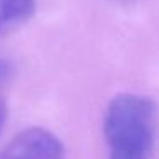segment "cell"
Returning <instances> with one entry per match:
<instances>
[{"mask_svg":"<svg viewBox=\"0 0 159 159\" xmlns=\"http://www.w3.org/2000/svg\"><path fill=\"white\" fill-rule=\"evenodd\" d=\"M60 139L41 127H29L7 142L0 159H63Z\"/></svg>","mask_w":159,"mask_h":159,"instance_id":"2","label":"cell"},{"mask_svg":"<svg viewBox=\"0 0 159 159\" xmlns=\"http://www.w3.org/2000/svg\"><path fill=\"white\" fill-rule=\"evenodd\" d=\"M36 0H0V36L19 29L34 14Z\"/></svg>","mask_w":159,"mask_h":159,"instance_id":"3","label":"cell"},{"mask_svg":"<svg viewBox=\"0 0 159 159\" xmlns=\"http://www.w3.org/2000/svg\"><path fill=\"white\" fill-rule=\"evenodd\" d=\"M9 74H11L9 62L0 55V132H2V127H4L5 118H7V106H5V99H4V86L7 84Z\"/></svg>","mask_w":159,"mask_h":159,"instance_id":"4","label":"cell"},{"mask_svg":"<svg viewBox=\"0 0 159 159\" xmlns=\"http://www.w3.org/2000/svg\"><path fill=\"white\" fill-rule=\"evenodd\" d=\"M111 2H116V4H135V2H139V0H111Z\"/></svg>","mask_w":159,"mask_h":159,"instance_id":"5","label":"cell"},{"mask_svg":"<svg viewBox=\"0 0 159 159\" xmlns=\"http://www.w3.org/2000/svg\"><path fill=\"white\" fill-rule=\"evenodd\" d=\"M156 125L157 108L149 96L139 93L113 96L103 116L106 159H151Z\"/></svg>","mask_w":159,"mask_h":159,"instance_id":"1","label":"cell"}]
</instances>
